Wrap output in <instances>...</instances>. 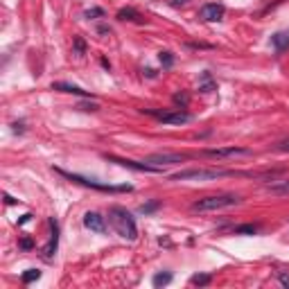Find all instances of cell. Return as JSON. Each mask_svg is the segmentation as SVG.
<instances>
[{"instance_id":"1","label":"cell","mask_w":289,"mask_h":289,"mask_svg":"<svg viewBox=\"0 0 289 289\" xmlns=\"http://www.w3.org/2000/svg\"><path fill=\"white\" fill-rule=\"evenodd\" d=\"M108 224H111L113 230H115L120 237H124V240L134 242L136 237H138V226H136V219H134V215L129 213L127 208H120V206L108 208Z\"/></svg>"},{"instance_id":"2","label":"cell","mask_w":289,"mask_h":289,"mask_svg":"<svg viewBox=\"0 0 289 289\" xmlns=\"http://www.w3.org/2000/svg\"><path fill=\"white\" fill-rule=\"evenodd\" d=\"M242 199L237 194H213V197H204L194 201L192 210L194 213H210V210H221V208H230V206H237Z\"/></svg>"},{"instance_id":"3","label":"cell","mask_w":289,"mask_h":289,"mask_svg":"<svg viewBox=\"0 0 289 289\" xmlns=\"http://www.w3.org/2000/svg\"><path fill=\"white\" fill-rule=\"evenodd\" d=\"M54 172H57V174H61V177H66L68 181H75V183H79V185L93 187V190H100V192H131V190H134L131 185H111V183H100V181H95V179L79 177V174H72V172L59 170V167H57Z\"/></svg>"},{"instance_id":"4","label":"cell","mask_w":289,"mask_h":289,"mask_svg":"<svg viewBox=\"0 0 289 289\" xmlns=\"http://www.w3.org/2000/svg\"><path fill=\"white\" fill-rule=\"evenodd\" d=\"M233 172L228 170H185L179 174H172V181H213V179H221V177H230Z\"/></svg>"},{"instance_id":"5","label":"cell","mask_w":289,"mask_h":289,"mask_svg":"<svg viewBox=\"0 0 289 289\" xmlns=\"http://www.w3.org/2000/svg\"><path fill=\"white\" fill-rule=\"evenodd\" d=\"M147 113H151V115L163 124H185L192 120V115L181 111V108H177V111H163V113H158V111H147Z\"/></svg>"},{"instance_id":"6","label":"cell","mask_w":289,"mask_h":289,"mask_svg":"<svg viewBox=\"0 0 289 289\" xmlns=\"http://www.w3.org/2000/svg\"><path fill=\"white\" fill-rule=\"evenodd\" d=\"M204 156L208 158H237V156H253L247 147H217V149H204Z\"/></svg>"},{"instance_id":"7","label":"cell","mask_w":289,"mask_h":289,"mask_svg":"<svg viewBox=\"0 0 289 289\" xmlns=\"http://www.w3.org/2000/svg\"><path fill=\"white\" fill-rule=\"evenodd\" d=\"M187 161L185 154H170V151H158V154H151L144 158V163L149 165H156V167H163V165H174V163H183Z\"/></svg>"},{"instance_id":"8","label":"cell","mask_w":289,"mask_h":289,"mask_svg":"<svg viewBox=\"0 0 289 289\" xmlns=\"http://www.w3.org/2000/svg\"><path fill=\"white\" fill-rule=\"evenodd\" d=\"M107 161L118 163V165L129 167V170H138V172H151V174H161L163 172V167L149 165V163H136V161H129V158H118V156H108V154H107Z\"/></svg>"},{"instance_id":"9","label":"cell","mask_w":289,"mask_h":289,"mask_svg":"<svg viewBox=\"0 0 289 289\" xmlns=\"http://www.w3.org/2000/svg\"><path fill=\"white\" fill-rule=\"evenodd\" d=\"M224 14H226V7L221 5V2H208V5H204L201 9H199V16L204 18V21H208V23L221 21Z\"/></svg>"},{"instance_id":"10","label":"cell","mask_w":289,"mask_h":289,"mask_svg":"<svg viewBox=\"0 0 289 289\" xmlns=\"http://www.w3.org/2000/svg\"><path fill=\"white\" fill-rule=\"evenodd\" d=\"M84 226L93 233H107V219L100 213H86L84 215Z\"/></svg>"},{"instance_id":"11","label":"cell","mask_w":289,"mask_h":289,"mask_svg":"<svg viewBox=\"0 0 289 289\" xmlns=\"http://www.w3.org/2000/svg\"><path fill=\"white\" fill-rule=\"evenodd\" d=\"M57 247H59V224H57V219H50V242L45 247V251H43V255L50 260L57 253Z\"/></svg>"},{"instance_id":"12","label":"cell","mask_w":289,"mask_h":289,"mask_svg":"<svg viewBox=\"0 0 289 289\" xmlns=\"http://www.w3.org/2000/svg\"><path fill=\"white\" fill-rule=\"evenodd\" d=\"M52 91L72 93V95H79V97H91V93H88V91L79 88V86H72V84H64V81H59V84H52Z\"/></svg>"},{"instance_id":"13","label":"cell","mask_w":289,"mask_h":289,"mask_svg":"<svg viewBox=\"0 0 289 289\" xmlns=\"http://www.w3.org/2000/svg\"><path fill=\"white\" fill-rule=\"evenodd\" d=\"M271 45L278 52H283V50H287L289 48V32H276L271 36Z\"/></svg>"},{"instance_id":"14","label":"cell","mask_w":289,"mask_h":289,"mask_svg":"<svg viewBox=\"0 0 289 289\" xmlns=\"http://www.w3.org/2000/svg\"><path fill=\"white\" fill-rule=\"evenodd\" d=\"M118 21H134V23H138L140 21V14L136 9H131V7H127V9H120L118 11Z\"/></svg>"},{"instance_id":"15","label":"cell","mask_w":289,"mask_h":289,"mask_svg":"<svg viewBox=\"0 0 289 289\" xmlns=\"http://www.w3.org/2000/svg\"><path fill=\"white\" fill-rule=\"evenodd\" d=\"M267 190H269V192H273V194H289V181L271 183V185H269Z\"/></svg>"},{"instance_id":"16","label":"cell","mask_w":289,"mask_h":289,"mask_svg":"<svg viewBox=\"0 0 289 289\" xmlns=\"http://www.w3.org/2000/svg\"><path fill=\"white\" fill-rule=\"evenodd\" d=\"M151 283H154V287H165L172 283V273H156Z\"/></svg>"},{"instance_id":"17","label":"cell","mask_w":289,"mask_h":289,"mask_svg":"<svg viewBox=\"0 0 289 289\" xmlns=\"http://www.w3.org/2000/svg\"><path fill=\"white\" fill-rule=\"evenodd\" d=\"M41 278V271H38V269H27L25 273H23V283L25 285H30V283H34V280H38Z\"/></svg>"},{"instance_id":"18","label":"cell","mask_w":289,"mask_h":289,"mask_svg":"<svg viewBox=\"0 0 289 289\" xmlns=\"http://www.w3.org/2000/svg\"><path fill=\"white\" fill-rule=\"evenodd\" d=\"M257 233V226L253 224H244V226H237L235 228V235H255Z\"/></svg>"},{"instance_id":"19","label":"cell","mask_w":289,"mask_h":289,"mask_svg":"<svg viewBox=\"0 0 289 289\" xmlns=\"http://www.w3.org/2000/svg\"><path fill=\"white\" fill-rule=\"evenodd\" d=\"M217 86H215V81L210 79V75L208 72H204V84L199 86V91H204V93H210V91H215Z\"/></svg>"},{"instance_id":"20","label":"cell","mask_w":289,"mask_h":289,"mask_svg":"<svg viewBox=\"0 0 289 289\" xmlns=\"http://www.w3.org/2000/svg\"><path fill=\"white\" fill-rule=\"evenodd\" d=\"M192 285H199V287H204V285L210 283V276L208 273H197V276H192V280H190Z\"/></svg>"},{"instance_id":"21","label":"cell","mask_w":289,"mask_h":289,"mask_svg":"<svg viewBox=\"0 0 289 289\" xmlns=\"http://www.w3.org/2000/svg\"><path fill=\"white\" fill-rule=\"evenodd\" d=\"M158 59H161V64L165 66V68H172V64H174V57H172V52H161V54H158Z\"/></svg>"},{"instance_id":"22","label":"cell","mask_w":289,"mask_h":289,"mask_svg":"<svg viewBox=\"0 0 289 289\" xmlns=\"http://www.w3.org/2000/svg\"><path fill=\"white\" fill-rule=\"evenodd\" d=\"M187 102H190V97H187L185 93H177V95H174V104H179L181 108H185Z\"/></svg>"},{"instance_id":"23","label":"cell","mask_w":289,"mask_h":289,"mask_svg":"<svg viewBox=\"0 0 289 289\" xmlns=\"http://www.w3.org/2000/svg\"><path fill=\"white\" fill-rule=\"evenodd\" d=\"M93 16H104V9H97V7H95V9L86 11V18H93Z\"/></svg>"},{"instance_id":"24","label":"cell","mask_w":289,"mask_h":289,"mask_svg":"<svg viewBox=\"0 0 289 289\" xmlns=\"http://www.w3.org/2000/svg\"><path fill=\"white\" fill-rule=\"evenodd\" d=\"M75 50H77V54H84L86 45H84V41H81V38H75Z\"/></svg>"},{"instance_id":"25","label":"cell","mask_w":289,"mask_h":289,"mask_svg":"<svg viewBox=\"0 0 289 289\" xmlns=\"http://www.w3.org/2000/svg\"><path fill=\"white\" fill-rule=\"evenodd\" d=\"M158 208V201H154V204H149V206H140V213H151V210H156Z\"/></svg>"},{"instance_id":"26","label":"cell","mask_w":289,"mask_h":289,"mask_svg":"<svg viewBox=\"0 0 289 289\" xmlns=\"http://www.w3.org/2000/svg\"><path fill=\"white\" fill-rule=\"evenodd\" d=\"M278 151H289V138H287V140H283V143L278 144Z\"/></svg>"},{"instance_id":"27","label":"cell","mask_w":289,"mask_h":289,"mask_svg":"<svg viewBox=\"0 0 289 289\" xmlns=\"http://www.w3.org/2000/svg\"><path fill=\"white\" fill-rule=\"evenodd\" d=\"M170 5L172 7H183V5H187V0H170Z\"/></svg>"},{"instance_id":"28","label":"cell","mask_w":289,"mask_h":289,"mask_svg":"<svg viewBox=\"0 0 289 289\" xmlns=\"http://www.w3.org/2000/svg\"><path fill=\"white\" fill-rule=\"evenodd\" d=\"M21 249H32V240H21Z\"/></svg>"},{"instance_id":"29","label":"cell","mask_w":289,"mask_h":289,"mask_svg":"<svg viewBox=\"0 0 289 289\" xmlns=\"http://www.w3.org/2000/svg\"><path fill=\"white\" fill-rule=\"evenodd\" d=\"M280 283H283L285 287H289V278H287V276H285V273H280Z\"/></svg>"}]
</instances>
